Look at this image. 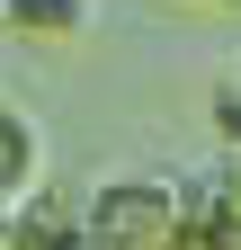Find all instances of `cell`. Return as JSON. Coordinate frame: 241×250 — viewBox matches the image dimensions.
<instances>
[{"mask_svg":"<svg viewBox=\"0 0 241 250\" xmlns=\"http://www.w3.org/2000/svg\"><path fill=\"white\" fill-rule=\"evenodd\" d=\"M45 179V134L27 125L18 107H0V214H18Z\"/></svg>","mask_w":241,"mask_h":250,"instance_id":"cell-1","label":"cell"},{"mask_svg":"<svg viewBox=\"0 0 241 250\" xmlns=\"http://www.w3.org/2000/svg\"><path fill=\"white\" fill-rule=\"evenodd\" d=\"M0 250H18V232H9V214H0Z\"/></svg>","mask_w":241,"mask_h":250,"instance_id":"cell-4","label":"cell"},{"mask_svg":"<svg viewBox=\"0 0 241 250\" xmlns=\"http://www.w3.org/2000/svg\"><path fill=\"white\" fill-rule=\"evenodd\" d=\"M215 134L241 152V72H223V81H215Z\"/></svg>","mask_w":241,"mask_h":250,"instance_id":"cell-3","label":"cell"},{"mask_svg":"<svg viewBox=\"0 0 241 250\" xmlns=\"http://www.w3.org/2000/svg\"><path fill=\"white\" fill-rule=\"evenodd\" d=\"M0 18H9L18 36H80V27L99 18V0H0Z\"/></svg>","mask_w":241,"mask_h":250,"instance_id":"cell-2","label":"cell"}]
</instances>
